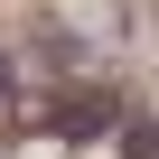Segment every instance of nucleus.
I'll list each match as a JSON object with an SVG mask.
<instances>
[{
	"label": "nucleus",
	"mask_w": 159,
	"mask_h": 159,
	"mask_svg": "<svg viewBox=\"0 0 159 159\" xmlns=\"http://www.w3.org/2000/svg\"><path fill=\"white\" fill-rule=\"evenodd\" d=\"M0 94H10V66H0Z\"/></svg>",
	"instance_id": "nucleus-1"
}]
</instances>
